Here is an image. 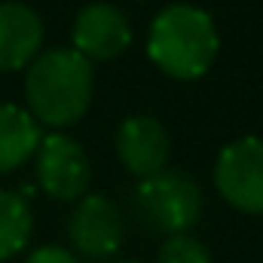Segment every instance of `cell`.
Instances as JSON below:
<instances>
[{
	"instance_id": "obj_9",
	"label": "cell",
	"mask_w": 263,
	"mask_h": 263,
	"mask_svg": "<svg viewBox=\"0 0 263 263\" xmlns=\"http://www.w3.org/2000/svg\"><path fill=\"white\" fill-rule=\"evenodd\" d=\"M43 22L40 15L18 0L0 3V70L28 67L40 55Z\"/></svg>"
},
{
	"instance_id": "obj_5",
	"label": "cell",
	"mask_w": 263,
	"mask_h": 263,
	"mask_svg": "<svg viewBox=\"0 0 263 263\" xmlns=\"http://www.w3.org/2000/svg\"><path fill=\"white\" fill-rule=\"evenodd\" d=\"M34 172L43 193L59 202H80L86 196L89 178H92L86 150L65 132H52L40 138Z\"/></svg>"
},
{
	"instance_id": "obj_14",
	"label": "cell",
	"mask_w": 263,
	"mask_h": 263,
	"mask_svg": "<svg viewBox=\"0 0 263 263\" xmlns=\"http://www.w3.org/2000/svg\"><path fill=\"white\" fill-rule=\"evenodd\" d=\"M114 263H135V260H114Z\"/></svg>"
},
{
	"instance_id": "obj_6",
	"label": "cell",
	"mask_w": 263,
	"mask_h": 263,
	"mask_svg": "<svg viewBox=\"0 0 263 263\" xmlns=\"http://www.w3.org/2000/svg\"><path fill=\"white\" fill-rule=\"evenodd\" d=\"M67 236L77 254L86 260H110L126 239V217L120 205L107 196H83L67 220Z\"/></svg>"
},
{
	"instance_id": "obj_1",
	"label": "cell",
	"mask_w": 263,
	"mask_h": 263,
	"mask_svg": "<svg viewBox=\"0 0 263 263\" xmlns=\"http://www.w3.org/2000/svg\"><path fill=\"white\" fill-rule=\"evenodd\" d=\"M95 92V67L73 49H49L25 73V98L34 123L65 129L86 117Z\"/></svg>"
},
{
	"instance_id": "obj_2",
	"label": "cell",
	"mask_w": 263,
	"mask_h": 263,
	"mask_svg": "<svg viewBox=\"0 0 263 263\" xmlns=\"http://www.w3.org/2000/svg\"><path fill=\"white\" fill-rule=\"evenodd\" d=\"M220 49L214 18L193 3L165 6L147 37V55L172 80H199L208 73Z\"/></svg>"
},
{
	"instance_id": "obj_10",
	"label": "cell",
	"mask_w": 263,
	"mask_h": 263,
	"mask_svg": "<svg viewBox=\"0 0 263 263\" xmlns=\"http://www.w3.org/2000/svg\"><path fill=\"white\" fill-rule=\"evenodd\" d=\"M40 147V126L15 104H0V175L25 165Z\"/></svg>"
},
{
	"instance_id": "obj_3",
	"label": "cell",
	"mask_w": 263,
	"mask_h": 263,
	"mask_svg": "<svg viewBox=\"0 0 263 263\" xmlns=\"http://www.w3.org/2000/svg\"><path fill=\"white\" fill-rule=\"evenodd\" d=\"M132 202L141 223L153 233H162L165 239L196 227L202 214V190L196 178L175 168H162L159 175L144 178L135 187Z\"/></svg>"
},
{
	"instance_id": "obj_4",
	"label": "cell",
	"mask_w": 263,
	"mask_h": 263,
	"mask_svg": "<svg viewBox=\"0 0 263 263\" xmlns=\"http://www.w3.org/2000/svg\"><path fill=\"white\" fill-rule=\"evenodd\" d=\"M214 187L236 211L263 214V138H239L220 150Z\"/></svg>"
},
{
	"instance_id": "obj_12",
	"label": "cell",
	"mask_w": 263,
	"mask_h": 263,
	"mask_svg": "<svg viewBox=\"0 0 263 263\" xmlns=\"http://www.w3.org/2000/svg\"><path fill=\"white\" fill-rule=\"evenodd\" d=\"M156 263H211V254L196 236L181 233V236H168L162 242Z\"/></svg>"
},
{
	"instance_id": "obj_13",
	"label": "cell",
	"mask_w": 263,
	"mask_h": 263,
	"mask_svg": "<svg viewBox=\"0 0 263 263\" xmlns=\"http://www.w3.org/2000/svg\"><path fill=\"white\" fill-rule=\"evenodd\" d=\"M25 263H83V260L62 245H43V248H34L25 257Z\"/></svg>"
},
{
	"instance_id": "obj_7",
	"label": "cell",
	"mask_w": 263,
	"mask_h": 263,
	"mask_svg": "<svg viewBox=\"0 0 263 263\" xmlns=\"http://www.w3.org/2000/svg\"><path fill=\"white\" fill-rule=\"evenodd\" d=\"M73 52L86 62H114L132 43V25L126 12L114 3H89L73 22Z\"/></svg>"
},
{
	"instance_id": "obj_11",
	"label": "cell",
	"mask_w": 263,
	"mask_h": 263,
	"mask_svg": "<svg viewBox=\"0 0 263 263\" xmlns=\"http://www.w3.org/2000/svg\"><path fill=\"white\" fill-rule=\"evenodd\" d=\"M31 208L18 193L0 190V263L15 257L31 239Z\"/></svg>"
},
{
	"instance_id": "obj_8",
	"label": "cell",
	"mask_w": 263,
	"mask_h": 263,
	"mask_svg": "<svg viewBox=\"0 0 263 263\" xmlns=\"http://www.w3.org/2000/svg\"><path fill=\"white\" fill-rule=\"evenodd\" d=\"M117 156L135 178H153L168 165L172 141L168 132L153 117H129L117 129Z\"/></svg>"
},
{
	"instance_id": "obj_15",
	"label": "cell",
	"mask_w": 263,
	"mask_h": 263,
	"mask_svg": "<svg viewBox=\"0 0 263 263\" xmlns=\"http://www.w3.org/2000/svg\"><path fill=\"white\" fill-rule=\"evenodd\" d=\"M141 3H147V0H141Z\"/></svg>"
}]
</instances>
